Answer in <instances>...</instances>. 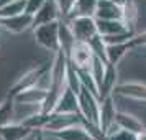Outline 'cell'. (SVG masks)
<instances>
[{
	"mask_svg": "<svg viewBox=\"0 0 146 140\" xmlns=\"http://www.w3.org/2000/svg\"><path fill=\"white\" fill-rule=\"evenodd\" d=\"M48 89L41 86H33L30 89H25L15 96L17 102H25V104H43L46 100Z\"/></svg>",
	"mask_w": 146,
	"mask_h": 140,
	"instance_id": "cell-17",
	"label": "cell"
},
{
	"mask_svg": "<svg viewBox=\"0 0 146 140\" xmlns=\"http://www.w3.org/2000/svg\"><path fill=\"white\" fill-rule=\"evenodd\" d=\"M117 66L108 64L107 63V69H105V78H104V84L100 87V99H104L108 94H113V89L117 86Z\"/></svg>",
	"mask_w": 146,
	"mask_h": 140,
	"instance_id": "cell-22",
	"label": "cell"
},
{
	"mask_svg": "<svg viewBox=\"0 0 146 140\" xmlns=\"http://www.w3.org/2000/svg\"><path fill=\"white\" fill-rule=\"evenodd\" d=\"M77 124H86L84 117L80 114H53L48 120V124L44 125L43 132L44 133H53V132H59L64 130L71 125H77Z\"/></svg>",
	"mask_w": 146,
	"mask_h": 140,
	"instance_id": "cell-7",
	"label": "cell"
},
{
	"mask_svg": "<svg viewBox=\"0 0 146 140\" xmlns=\"http://www.w3.org/2000/svg\"><path fill=\"white\" fill-rule=\"evenodd\" d=\"M15 122V96L7 94L0 102V125Z\"/></svg>",
	"mask_w": 146,
	"mask_h": 140,
	"instance_id": "cell-21",
	"label": "cell"
},
{
	"mask_svg": "<svg viewBox=\"0 0 146 140\" xmlns=\"http://www.w3.org/2000/svg\"><path fill=\"white\" fill-rule=\"evenodd\" d=\"M79 111L84 117L86 124L99 127V114H100V99L94 92H90L86 86L80 87L79 91ZM84 124V125H86Z\"/></svg>",
	"mask_w": 146,
	"mask_h": 140,
	"instance_id": "cell-3",
	"label": "cell"
},
{
	"mask_svg": "<svg viewBox=\"0 0 146 140\" xmlns=\"http://www.w3.org/2000/svg\"><path fill=\"white\" fill-rule=\"evenodd\" d=\"M56 2H58V5H59V10H61L62 18H66V15L69 13V10H71V7L74 5L76 0H56Z\"/></svg>",
	"mask_w": 146,
	"mask_h": 140,
	"instance_id": "cell-31",
	"label": "cell"
},
{
	"mask_svg": "<svg viewBox=\"0 0 146 140\" xmlns=\"http://www.w3.org/2000/svg\"><path fill=\"white\" fill-rule=\"evenodd\" d=\"M108 140H136V133L120 129V130H117L115 133H112V135L108 137Z\"/></svg>",
	"mask_w": 146,
	"mask_h": 140,
	"instance_id": "cell-29",
	"label": "cell"
},
{
	"mask_svg": "<svg viewBox=\"0 0 146 140\" xmlns=\"http://www.w3.org/2000/svg\"><path fill=\"white\" fill-rule=\"evenodd\" d=\"M59 40H61V50L64 51L66 54L71 53L74 43H76V38H74L71 28L67 25V21H61V28H59Z\"/></svg>",
	"mask_w": 146,
	"mask_h": 140,
	"instance_id": "cell-24",
	"label": "cell"
},
{
	"mask_svg": "<svg viewBox=\"0 0 146 140\" xmlns=\"http://www.w3.org/2000/svg\"><path fill=\"white\" fill-rule=\"evenodd\" d=\"M51 135H54L58 140H95V137L87 130V127L84 124L71 125L67 129H64V130L53 132Z\"/></svg>",
	"mask_w": 146,
	"mask_h": 140,
	"instance_id": "cell-15",
	"label": "cell"
},
{
	"mask_svg": "<svg viewBox=\"0 0 146 140\" xmlns=\"http://www.w3.org/2000/svg\"><path fill=\"white\" fill-rule=\"evenodd\" d=\"M130 51H131V46H130L128 41H125V43H115V45H107V63L117 66Z\"/></svg>",
	"mask_w": 146,
	"mask_h": 140,
	"instance_id": "cell-19",
	"label": "cell"
},
{
	"mask_svg": "<svg viewBox=\"0 0 146 140\" xmlns=\"http://www.w3.org/2000/svg\"><path fill=\"white\" fill-rule=\"evenodd\" d=\"M59 28H61V21H49L44 25L33 28V35H35V41L43 46L48 51H59L61 50V40H59Z\"/></svg>",
	"mask_w": 146,
	"mask_h": 140,
	"instance_id": "cell-2",
	"label": "cell"
},
{
	"mask_svg": "<svg viewBox=\"0 0 146 140\" xmlns=\"http://www.w3.org/2000/svg\"><path fill=\"white\" fill-rule=\"evenodd\" d=\"M115 122H117L118 127L120 129H123V130H130V132H135V133H139L141 130H145L143 122L138 120L135 115H131V114L117 112V119H115Z\"/></svg>",
	"mask_w": 146,
	"mask_h": 140,
	"instance_id": "cell-20",
	"label": "cell"
},
{
	"mask_svg": "<svg viewBox=\"0 0 146 140\" xmlns=\"http://www.w3.org/2000/svg\"><path fill=\"white\" fill-rule=\"evenodd\" d=\"M89 43V46L92 48V51L95 56H99V58H102V60L107 63V43L104 41V38H102V35H95L94 38H90V40L87 41Z\"/></svg>",
	"mask_w": 146,
	"mask_h": 140,
	"instance_id": "cell-27",
	"label": "cell"
},
{
	"mask_svg": "<svg viewBox=\"0 0 146 140\" xmlns=\"http://www.w3.org/2000/svg\"><path fill=\"white\" fill-rule=\"evenodd\" d=\"M121 10H123V21L128 25V28L135 30V23H136V18H138V7H136L135 0H128L121 7Z\"/></svg>",
	"mask_w": 146,
	"mask_h": 140,
	"instance_id": "cell-25",
	"label": "cell"
},
{
	"mask_svg": "<svg viewBox=\"0 0 146 140\" xmlns=\"http://www.w3.org/2000/svg\"><path fill=\"white\" fill-rule=\"evenodd\" d=\"M0 25L3 30H7L10 33H23L30 28H33V15H28L27 12L8 18H0Z\"/></svg>",
	"mask_w": 146,
	"mask_h": 140,
	"instance_id": "cell-9",
	"label": "cell"
},
{
	"mask_svg": "<svg viewBox=\"0 0 146 140\" xmlns=\"http://www.w3.org/2000/svg\"><path fill=\"white\" fill-rule=\"evenodd\" d=\"M15 0H0V7H3V5H8V3H12Z\"/></svg>",
	"mask_w": 146,
	"mask_h": 140,
	"instance_id": "cell-34",
	"label": "cell"
},
{
	"mask_svg": "<svg viewBox=\"0 0 146 140\" xmlns=\"http://www.w3.org/2000/svg\"><path fill=\"white\" fill-rule=\"evenodd\" d=\"M71 31H72L76 41H89L99 33L97 30V20L95 17H76L71 20H66Z\"/></svg>",
	"mask_w": 146,
	"mask_h": 140,
	"instance_id": "cell-5",
	"label": "cell"
},
{
	"mask_svg": "<svg viewBox=\"0 0 146 140\" xmlns=\"http://www.w3.org/2000/svg\"><path fill=\"white\" fill-rule=\"evenodd\" d=\"M54 61L49 69V86H48L46 100L43 102V112L51 114L54 106L58 104L59 97L62 96L64 89L67 87V54L59 50L56 51Z\"/></svg>",
	"mask_w": 146,
	"mask_h": 140,
	"instance_id": "cell-1",
	"label": "cell"
},
{
	"mask_svg": "<svg viewBox=\"0 0 146 140\" xmlns=\"http://www.w3.org/2000/svg\"><path fill=\"white\" fill-rule=\"evenodd\" d=\"M136 140H146V129L141 130L139 133H136Z\"/></svg>",
	"mask_w": 146,
	"mask_h": 140,
	"instance_id": "cell-32",
	"label": "cell"
},
{
	"mask_svg": "<svg viewBox=\"0 0 146 140\" xmlns=\"http://www.w3.org/2000/svg\"><path fill=\"white\" fill-rule=\"evenodd\" d=\"M23 12H25V0H15L8 5L0 7V18H8V17L23 13Z\"/></svg>",
	"mask_w": 146,
	"mask_h": 140,
	"instance_id": "cell-26",
	"label": "cell"
},
{
	"mask_svg": "<svg viewBox=\"0 0 146 140\" xmlns=\"http://www.w3.org/2000/svg\"><path fill=\"white\" fill-rule=\"evenodd\" d=\"M105 69H107V63L102 58L99 56H94L92 60V64L89 68V73L92 74L94 81H95V84L99 87V94H100V87L104 84V78H105Z\"/></svg>",
	"mask_w": 146,
	"mask_h": 140,
	"instance_id": "cell-23",
	"label": "cell"
},
{
	"mask_svg": "<svg viewBox=\"0 0 146 140\" xmlns=\"http://www.w3.org/2000/svg\"><path fill=\"white\" fill-rule=\"evenodd\" d=\"M97 3L99 0H76L64 20H71L76 17H95Z\"/></svg>",
	"mask_w": 146,
	"mask_h": 140,
	"instance_id": "cell-16",
	"label": "cell"
},
{
	"mask_svg": "<svg viewBox=\"0 0 146 140\" xmlns=\"http://www.w3.org/2000/svg\"><path fill=\"white\" fill-rule=\"evenodd\" d=\"M112 2H113V3H117V5H120V7H123L128 0H112Z\"/></svg>",
	"mask_w": 146,
	"mask_h": 140,
	"instance_id": "cell-33",
	"label": "cell"
},
{
	"mask_svg": "<svg viewBox=\"0 0 146 140\" xmlns=\"http://www.w3.org/2000/svg\"><path fill=\"white\" fill-rule=\"evenodd\" d=\"M94 56L95 54H94L92 48L89 46V43H86V41H76L72 50H71V53L67 54V60L77 69H89L90 64H92Z\"/></svg>",
	"mask_w": 146,
	"mask_h": 140,
	"instance_id": "cell-6",
	"label": "cell"
},
{
	"mask_svg": "<svg viewBox=\"0 0 146 140\" xmlns=\"http://www.w3.org/2000/svg\"><path fill=\"white\" fill-rule=\"evenodd\" d=\"M97 30L102 36H110V35L126 33L131 28H128V25L123 20H97Z\"/></svg>",
	"mask_w": 146,
	"mask_h": 140,
	"instance_id": "cell-18",
	"label": "cell"
},
{
	"mask_svg": "<svg viewBox=\"0 0 146 140\" xmlns=\"http://www.w3.org/2000/svg\"><path fill=\"white\" fill-rule=\"evenodd\" d=\"M49 69H51V64H44V66L35 68V69H31V71H28L27 74H23L20 79L10 87L8 94L17 96L18 92L25 91V89H30V87H33V86H41L43 87L41 82H43L44 79H49ZM44 89H46V87H44Z\"/></svg>",
	"mask_w": 146,
	"mask_h": 140,
	"instance_id": "cell-4",
	"label": "cell"
},
{
	"mask_svg": "<svg viewBox=\"0 0 146 140\" xmlns=\"http://www.w3.org/2000/svg\"><path fill=\"white\" fill-rule=\"evenodd\" d=\"M95 18L97 20H123V10L120 5L113 3L112 0H99Z\"/></svg>",
	"mask_w": 146,
	"mask_h": 140,
	"instance_id": "cell-14",
	"label": "cell"
},
{
	"mask_svg": "<svg viewBox=\"0 0 146 140\" xmlns=\"http://www.w3.org/2000/svg\"><path fill=\"white\" fill-rule=\"evenodd\" d=\"M128 43H130L131 50H135V48H138V46H146V31H143V33H135V36Z\"/></svg>",
	"mask_w": 146,
	"mask_h": 140,
	"instance_id": "cell-30",
	"label": "cell"
},
{
	"mask_svg": "<svg viewBox=\"0 0 146 140\" xmlns=\"http://www.w3.org/2000/svg\"><path fill=\"white\" fill-rule=\"evenodd\" d=\"M0 28H2V25H0Z\"/></svg>",
	"mask_w": 146,
	"mask_h": 140,
	"instance_id": "cell-35",
	"label": "cell"
},
{
	"mask_svg": "<svg viewBox=\"0 0 146 140\" xmlns=\"http://www.w3.org/2000/svg\"><path fill=\"white\" fill-rule=\"evenodd\" d=\"M44 2L46 0H25V12L28 15H35L44 5Z\"/></svg>",
	"mask_w": 146,
	"mask_h": 140,
	"instance_id": "cell-28",
	"label": "cell"
},
{
	"mask_svg": "<svg viewBox=\"0 0 146 140\" xmlns=\"http://www.w3.org/2000/svg\"><path fill=\"white\" fill-rule=\"evenodd\" d=\"M117 119V109L113 102V94H108L104 99H100V114H99V129L107 137V130L115 124Z\"/></svg>",
	"mask_w": 146,
	"mask_h": 140,
	"instance_id": "cell-8",
	"label": "cell"
},
{
	"mask_svg": "<svg viewBox=\"0 0 146 140\" xmlns=\"http://www.w3.org/2000/svg\"><path fill=\"white\" fill-rule=\"evenodd\" d=\"M36 130L30 129L25 124L12 122L7 125H0V140H27Z\"/></svg>",
	"mask_w": 146,
	"mask_h": 140,
	"instance_id": "cell-12",
	"label": "cell"
},
{
	"mask_svg": "<svg viewBox=\"0 0 146 140\" xmlns=\"http://www.w3.org/2000/svg\"><path fill=\"white\" fill-rule=\"evenodd\" d=\"M59 17H61V10L58 2L56 0H46L44 5L33 15V28L44 25V23H49V21L59 20Z\"/></svg>",
	"mask_w": 146,
	"mask_h": 140,
	"instance_id": "cell-11",
	"label": "cell"
},
{
	"mask_svg": "<svg viewBox=\"0 0 146 140\" xmlns=\"http://www.w3.org/2000/svg\"><path fill=\"white\" fill-rule=\"evenodd\" d=\"M113 94H118L128 99L135 100H143L146 102V84L143 82H123V84H117L113 89Z\"/></svg>",
	"mask_w": 146,
	"mask_h": 140,
	"instance_id": "cell-13",
	"label": "cell"
},
{
	"mask_svg": "<svg viewBox=\"0 0 146 140\" xmlns=\"http://www.w3.org/2000/svg\"><path fill=\"white\" fill-rule=\"evenodd\" d=\"M79 94H76L67 86L64 89L62 96L59 97L58 104L54 106L53 109V114H80L79 111Z\"/></svg>",
	"mask_w": 146,
	"mask_h": 140,
	"instance_id": "cell-10",
	"label": "cell"
}]
</instances>
